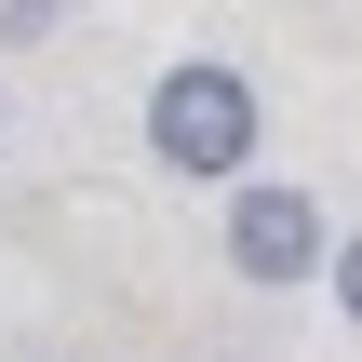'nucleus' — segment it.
I'll use <instances>...</instances> for the list:
<instances>
[{"mask_svg":"<svg viewBox=\"0 0 362 362\" xmlns=\"http://www.w3.org/2000/svg\"><path fill=\"white\" fill-rule=\"evenodd\" d=\"M54 27V0H0V40H40Z\"/></svg>","mask_w":362,"mask_h":362,"instance_id":"7ed1b4c3","label":"nucleus"},{"mask_svg":"<svg viewBox=\"0 0 362 362\" xmlns=\"http://www.w3.org/2000/svg\"><path fill=\"white\" fill-rule=\"evenodd\" d=\"M336 296H349V322H362V242H349V255H336Z\"/></svg>","mask_w":362,"mask_h":362,"instance_id":"20e7f679","label":"nucleus"},{"mask_svg":"<svg viewBox=\"0 0 362 362\" xmlns=\"http://www.w3.org/2000/svg\"><path fill=\"white\" fill-rule=\"evenodd\" d=\"M228 255H242V282H296V269H322V202H296V188H242Z\"/></svg>","mask_w":362,"mask_h":362,"instance_id":"f03ea898","label":"nucleus"},{"mask_svg":"<svg viewBox=\"0 0 362 362\" xmlns=\"http://www.w3.org/2000/svg\"><path fill=\"white\" fill-rule=\"evenodd\" d=\"M148 134H161V161H188V175H242V148H255V94H242L228 67H175V81L148 94Z\"/></svg>","mask_w":362,"mask_h":362,"instance_id":"f257e3e1","label":"nucleus"}]
</instances>
